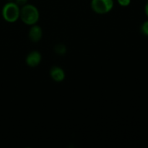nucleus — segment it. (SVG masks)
<instances>
[{"label": "nucleus", "mask_w": 148, "mask_h": 148, "mask_svg": "<svg viewBox=\"0 0 148 148\" xmlns=\"http://www.w3.org/2000/svg\"><path fill=\"white\" fill-rule=\"evenodd\" d=\"M55 51L59 55H64L66 52V49L64 45L59 44L55 48Z\"/></svg>", "instance_id": "7"}, {"label": "nucleus", "mask_w": 148, "mask_h": 148, "mask_svg": "<svg viewBox=\"0 0 148 148\" xmlns=\"http://www.w3.org/2000/svg\"><path fill=\"white\" fill-rule=\"evenodd\" d=\"M28 36L32 42L37 43L40 41L43 36V30L41 27L36 24L31 25L28 32Z\"/></svg>", "instance_id": "5"}, {"label": "nucleus", "mask_w": 148, "mask_h": 148, "mask_svg": "<svg viewBox=\"0 0 148 148\" xmlns=\"http://www.w3.org/2000/svg\"><path fill=\"white\" fill-rule=\"evenodd\" d=\"M91 8L97 14H103L109 12L114 7V0H92Z\"/></svg>", "instance_id": "3"}, {"label": "nucleus", "mask_w": 148, "mask_h": 148, "mask_svg": "<svg viewBox=\"0 0 148 148\" xmlns=\"http://www.w3.org/2000/svg\"><path fill=\"white\" fill-rule=\"evenodd\" d=\"M42 56L40 52L37 51H33L27 55L25 58V62L27 66L30 67H36L40 64Z\"/></svg>", "instance_id": "4"}, {"label": "nucleus", "mask_w": 148, "mask_h": 148, "mask_svg": "<svg viewBox=\"0 0 148 148\" xmlns=\"http://www.w3.org/2000/svg\"><path fill=\"white\" fill-rule=\"evenodd\" d=\"M1 14L6 22L14 23L20 19V7L15 2L10 1L4 5L1 10Z\"/></svg>", "instance_id": "2"}, {"label": "nucleus", "mask_w": 148, "mask_h": 148, "mask_svg": "<svg viewBox=\"0 0 148 148\" xmlns=\"http://www.w3.org/2000/svg\"><path fill=\"white\" fill-rule=\"evenodd\" d=\"M145 11L146 15H147V17H148V0L147 1V3H146V4H145Z\"/></svg>", "instance_id": "11"}, {"label": "nucleus", "mask_w": 148, "mask_h": 148, "mask_svg": "<svg viewBox=\"0 0 148 148\" xmlns=\"http://www.w3.org/2000/svg\"><path fill=\"white\" fill-rule=\"evenodd\" d=\"M117 2L121 7H128L131 4V0H117Z\"/></svg>", "instance_id": "9"}, {"label": "nucleus", "mask_w": 148, "mask_h": 148, "mask_svg": "<svg viewBox=\"0 0 148 148\" xmlns=\"http://www.w3.org/2000/svg\"><path fill=\"white\" fill-rule=\"evenodd\" d=\"M20 19L23 23L29 26L36 25L40 19V12L36 6L30 4L20 7Z\"/></svg>", "instance_id": "1"}, {"label": "nucleus", "mask_w": 148, "mask_h": 148, "mask_svg": "<svg viewBox=\"0 0 148 148\" xmlns=\"http://www.w3.org/2000/svg\"><path fill=\"white\" fill-rule=\"evenodd\" d=\"M141 32L145 36H148V20L143 23L141 26Z\"/></svg>", "instance_id": "8"}, {"label": "nucleus", "mask_w": 148, "mask_h": 148, "mask_svg": "<svg viewBox=\"0 0 148 148\" xmlns=\"http://www.w3.org/2000/svg\"><path fill=\"white\" fill-rule=\"evenodd\" d=\"M50 76L53 81L56 82H61L65 79V72L62 68L55 66L51 69Z\"/></svg>", "instance_id": "6"}, {"label": "nucleus", "mask_w": 148, "mask_h": 148, "mask_svg": "<svg viewBox=\"0 0 148 148\" xmlns=\"http://www.w3.org/2000/svg\"></svg>", "instance_id": "13"}, {"label": "nucleus", "mask_w": 148, "mask_h": 148, "mask_svg": "<svg viewBox=\"0 0 148 148\" xmlns=\"http://www.w3.org/2000/svg\"><path fill=\"white\" fill-rule=\"evenodd\" d=\"M15 3L19 6V7H22L23 6L27 4V0H15Z\"/></svg>", "instance_id": "10"}, {"label": "nucleus", "mask_w": 148, "mask_h": 148, "mask_svg": "<svg viewBox=\"0 0 148 148\" xmlns=\"http://www.w3.org/2000/svg\"><path fill=\"white\" fill-rule=\"evenodd\" d=\"M9 1H13V0H9Z\"/></svg>", "instance_id": "12"}]
</instances>
